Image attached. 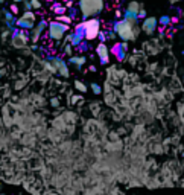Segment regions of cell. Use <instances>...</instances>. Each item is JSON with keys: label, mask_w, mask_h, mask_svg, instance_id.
Instances as JSON below:
<instances>
[{"label": "cell", "mask_w": 184, "mask_h": 195, "mask_svg": "<svg viewBox=\"0 0 184 195\" xmlns=\"http://www.w3.org/2000/svg\"><path fill=\"white\" fill-rule=\"evenodd\" d=\"M79 28L84 34L85 40H95L100 34V21L96 18H90V20H85Z\"/></svg>", "instance_id": "obj_3"}, {"label": "cell", "mask_w": 184, "mask_h": 195, "mask_svg": "<svg viewBox=\"0 0 184 195\" xmlns=\"http://www.w3.org/2000/svg\"><path fill=\"white\" fill-rule=\"evenodd\" d=\"M14 2H17V3H20V2H21V3H24L26 0H14Z\"/></svg>", "instance_id": "obj_29"}, {"label": "cell", "mask_w": 184, "mask_h": 195, "mask_svg": "<svg viewBox=\"0 0 184 195\" xmlns=\"http://www.w3.org/2000/svg\"><path fill=\"white\" fill-rule=\"evenodd\" d=\"M139 18H146V11H144V9H140V12H139Z\"/></svg>", "instance_id": "obj_23"}, {"label": "cell", "mask_w": 184, "mask_h": 195, "mask_svg": "<svg viewBox=\"0 0 184 195\" xmlns=\"http://www.w3.org/2000/svg\"><path fill=\"white\" fill-rule=\"evenodd\" d=\"M96 54H97V57L100 58V63H102V64H107V63L110 61V50H108V47H107V44H105V43H99V44H97Z\"/></svg>", "instance_id": "obj_10"}, {"label": "cell", "mask_w": 184, "mask_h": 195, "mask_svg": "<svg viewBox=\"0 0 184 195\" xmlns=\"http://www.w3.org/2000/svg\"><path fill=\"white\" fill-rule=\"evenodd\" d=\"M75 87L78 88V90H79V92H87V85L84 84V82H81V81H75Z\"/></svg>", "instance_id": "obj_15"}, {"label": "cell", "mask_w": 184, "mask_h": 195, "mask_svg": "<svg viewBox=\"0 0 184 195\" xmlns=\"http://www.w3.org/2000/svg\"><path fill=\"white\" fill-rule=\"evenodd\" d=\"M31 3H32L34 9H40L41 8V2H40V0H31Z\"/></svg>", "instance_id": "obj_19"}, {"label": "cell", "mask_w": 184, "mask_h": 195, "mask_svg": "<svg viewBox=\"0 0 184 195\" xmlns=\"http://www.w3.org/2000/svg\"><path fill=\"white\" fill-rule=\"evenodd\" d=\"M56 21H59V23H72V18H70V17H64V15H59Z\"/></svg>", "instance_id": "obj_18"}, {"label": "cell", "mask_w": 184, "mask_h": 195, "mask_svg": "<svg viewBox=\"0 0 184 195\" xmlns=\"http://www.w3.org/2000/svg\"><path fill=\"white\" fill-rule=\"evenodd\" d=\"M11 11H12V14H17V12H18V8H17L15 5H12V6H11Z\"/></svg>", "instance_id": "obj_25"}, {"label": "cell", "mask_w": 184, "mask_h": 195, "mask_svg": "<svg viewBox=\"0 0 184 195\" xmlns=\"http://www.w3.org/2000/svg\"><path fill=\"white\" fill-rule=\"evenodd\" d=\"M5 18H6V23H8V24L12 23V14H9L8 11H5Z\"/></svg>", "instance_id": "obj_21"}, {"label": "cell", "mask_w": 184, "mask_h": 195, "mask_svg": "<svg viewBox=\"0 0 184 195\" xmlns=\"http://www.w3.org/2000/svg\"><path fill=\"white\" fill-rule=\"evenodd\" d=\"M99 38H100V43H103L105 40H107V34H102V32H100V34H99Z\"/></svg>", "instance_id": "obj_24"}, {"label": "cell", "mask_w": 184, "mask_h": 195, "mask_svg": "<svg viewBox=\"0 0 184 195\" xmlns=\"http://www.w3.org/2000/svg\"><path fill=\"white\" fill-rule=\"evenodd\" d=\"M23 5H24L26 11H31V9H32V3H31V0H26V2H24Z\"/></svg>", "instance_id": "obj_22"}, {"label": "cell", "mask_w": 184, "mask_h": 195, "mask_svg": "<svg viewBox=\"0 0 184 195\" xmlns=\"http://www.w3.org/2000/svg\"><path fill=\"white\" fill-rule=\"evenodd\" d=\"M113 31H114V34L119 37L120 40H123L125 43L136 40V37H137L136 23L128 21V20H119V21H116L114 26H113Z\"/></svg>", "instance_id": "obj_1"}, {"label": "cell", "mask_w": 184, "mask_h": 195, "mask_svg": "<svg viewBox=\"0 0 184 195\" xmlns=\"http://www.w3.org/2000/svg\"><path fill=\"white\" fill-rule=\"evenodd\" d=\"M85 57H70L69 58V64H72V66H75V67H78V69H81L84 64H85Z\"/></svg>", "instance_id": "obj_12"}, {"label": "cell", "mask_w": 184, "mask_h": 195, "mask_svg": "<svg viewBox=\"0 0 184 195\" xmlns=\"http://www.w3.org/2000/svg\"><path fill=\"white\" fill-rule=\"evenodd\" d=\"M157 26H158V20L155 17H146L143 20V24H141V29L146 32V34H154Z\"/></svg>", "instance_id": "obj_9"}, {"label": "cell", "mask_w": 184, "mask_h": 195, "mask_svg": "<svg viewBox=\"0 0 184 195\" xmlns=\"http://www.w3.org/2000/svg\"><path fill=\"white\" fill-rule=\"evenodd\" d=\"M79 9L84 20L95 18L103 9V0H79Z\"/></svg>", "instance_id": "obj_2"}, {"label": "cell", "mask_w": 184, "mask_h": 195, "mask_svg": "<svg viewBox=\"0 0 184 195\" xmlns=\"http://www.w3.org/2000/svg\"><path fill=\"white\" fill-rule=\"evenodd\" d=\"M52 66H54L55 72L61 73V75H62L64 78H65V76H69V69H67V63H65L64 60H61V58H54V60H52Z\"/></svg>", "instance_id": "obj_8"}, {"label": "cell", "mask_w": 184, "mask_h": 195, "mask_svg": "<svg viewBox=\"0 0 184 195\" xmlns=\"http://www.w3.org/2000/svg\"><path fill=\"white\" fill-rule=\"evenodd\" d=\"M116 49H117V58L123 60L125 58V50H126V43H122L120 46H116Z\"/></svg>", "instance_id": "obj_13"}, {"label": "cell", "mask_w": 184, "mask_h": 195, "mask_svg": "<svg viewBox=\"0 0 184 195\" xmlns=\"http://www.w3.org/2000/svg\"><path fill=\"white\" fill-rule=\"evenodd\" d=\"M72 5H73V2L70 0V2H67V3H65V8H72Z\"/></svg>", "instance_id": "obj_27"}, {"label": "cell", "mask_w": 184, "mask_h": 195, "mask_svg": "<svg viewBox=\"0 0 184 195\" xmlns=\"http://www.w3.org/2000/svg\"><path fill=\"white\" fill-rule=\"evenodd\" d=\"M64 54H65V55H70V54H72V44H70V43H67V44L64 46Z\"/></svg>", "instance_id": "obj_20"}, {"label": "cell", "mask_w": 184, "mask_h": 195, "mask_svg": "<svg viewBox=\"0 0 184 195\" xmlns=\"http://www.w3.org/2000/svg\"><path fill=\"white\" fill-rule=\"evenodd\" d=\"M78 101H79V96H73V99H72V102H73V104H76Z\"/></svg>", "instance_id": "obj_26"}, {"label": "cell", "mask_w": 184, "mask_h": 195, "mask_svg": "<svg viewBox=\"0 0 184 195\" xmlns=\"http://www.w3.org/2000/svg\"><path fill=\"white\" fill-rule=\"evenodd\" d=\"M17 26L20 29H24V31H29V29H34L35 28V14L31 11H26L21 14V17H18L17 20Z\"/></svg>", "instance_id": "obj_5"}, {"label": "cell", "mask_w": 184, "mask_h": 195, "mask_svg": "<svg viewBox=\"0 0 184 195\" xmlns=\"http://www.w3.org/2000/svg\"><path fill=\"white\" fill-rule=\"evenodd\" d=\"M3 2H5V0H0V3H3Z\"/></svg>", "instance_id": "obj_30"}, {"label": "cell", "mask_w": 184, "mask_h": 195, "mask_svg": "<svg viewBox=\"0 0 184 195\" xmlns=\"http://www.w3.org/2000/svg\"><path fill=\"white\" fill-rule=\"evenodd\" d=\"M69 31V26L64 24V23H59V21H52L49 23V37L52 40H61V38L65 35V32Z\"/></svg>", "instance_id": "obj_4"}, {"label": "cell", "mask_w": 184, "mask_h": 195, "mask_svg": "<svg viewBox=\"0 0 184 195\" xmlns=\"http://www.w3.org/2000/svg\"><path fill=\"white\" fill-rule=\"evenodd\" d=\"M52 105H58V101L56 99H52Z\"/></svg>", "instance_id": "obj_28"}, {"label": "cell", "mask_w": 184, "mask_h": 195, "mask_svg": "<svg viewBox=\"0 0 184 195\" xmlns=\"http://www.w3.org/2000/svg\"><path fill=\"white\" fill-rule=\"evenodd\" d=\"M54 9H55V12H56V14H59V15L65 12V6H61V5H56Z\"/></svg>", "instance_id": "obj_17"}, {"label": "cell", "mask_w": 184, "mask_h": 195, "mask_svg": "<svg viewBox=\"0 0 184 195\" xmlns=\"http://www.w3.org/2000/svg\"><path fill=\"white\" fill-rule=\"evenodd\" d=\"M28 34H26L24 31H17L14 32V35H12V44H14L17 49H21L26 46V41H28Z\"/></svg>", "instance_id": "obj_7"}, {"label": "cell", "mask_w": 184, "mask_h": 195, "mask_svg": "<svg viewBox=\"0 0 184 195\" xmlns=\"http://www.w3.org/2000/svg\"><path fill=\"white\" fill-rule=\"evenodd\" d=\"M46 26H47V23L43 20V21H40V23H38L37 26H35V28L32 29V41H37L38 40V38H40V35L43 34V31L46 29Z\"/></svg>", "instance_id": "obj_11"}, {"label": "cell", "mask_w": 184, "mask_h": 195, "mask_svg": "<svg viewBox=\"0 0 184 195\" xmlns=\"http://www.w3.org/2000/svg\"><path fill=\"white\" fill-rule=\"evenodd\" d=\"M170 21H172V18L167 17V15H163V17H160V20H158V23H160L161 26H167V24H170Z\"/></svg>", "instance_id": "obj_14"}, {"label": "cell", "mask_w": 184, "mask_h": 195, "mask_svg": "<svg viewBox=\"0 0 184 195\" xmlns=\"http://www.w3.org/2000/svg\"><path fill=\"white\" fill-rule=\"evenodd\" d=\"M139 12H140V5L137 2H131L126 6V11H125V14H123V20L136 23L139 20Z\"/></svg>", "instance_id": "obj_6"}, {"label": "cell", "mask_w": 184, "mask_h": 195, "mask_svg": "<svg viewBox=\"0 0 184 195\" xmlns=\"http://www.w3.org/2000/svg\"><path fill=\"white\" fill-rule=\"evenodd\" d=\"M91 90H93V92L96 93V95H100V92H102V88L99 87V84H91Z\"/></svg>", "instance_id": "obj_16"}]
</instances>
